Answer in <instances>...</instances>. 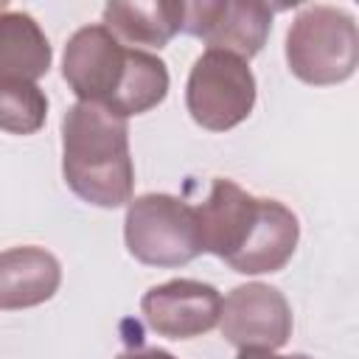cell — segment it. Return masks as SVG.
Returning a JSON list of instances; mask_svg holds the SVG:
<instances>
[{"label": "cell", "instance_id": "obj_1", "mask_svg": "<svg viewBox=\"0 0 359 359\" xmlns=\"http://www.w3.org/2000/svg\"><path fill=\"white\" fill-rule=\"evenodd\" d=\"M196 216L205 252H213L241 275L283 269L300 238L297 216L283 202L252 196L224 177L213 180Z\"/></svg>", "mask_w": 359, "mask_h": 359}, {"label": "cell", "instance_id": "obj_2", "mask_svg": "<svg viewBox=\"0 0 359 359\" xmlns=\"http://www.w3.org/2000/svg\"><path fill=\"white\" fill-rule=\"evenodd\" d=\"M62 76L79 101L98 104L118 118L143 115L168 93L165 62L123 45L104 25H84L67 39Z\"/></svg>", "mask_w": 359, "mask_h": 359}, {"label": "cell", "instance_id": "obj_3", "mask_svg": "<svg viewBox=\"0 0 359 359\" xmlns=\"http://www.w3.org/2000/svg\"><path fill=\"white\" fill-rule=\"evenodd\" d=\"M62 174L87 205L121 208L132 202L135 165L126 118L98 104H73L62 118Z\"/></svg>", "mask_w": 359, "mask_h": 359}, {"label": "cell", "instance_id": "obj_4", "mask_svg": "<svg viewBox=\"0 0 359 359\" xmlns=\"http://www.w3.org/2000/svg\"><path fill=\"white\" fill-rule=\"evenodd\" d=\"M289 70L314 87L339 84L359 65V31L353 17L337 6L303 8L286 31Z\"/></svg>", "mask_w": 359, "mask_h": 359}, {"label": "cell", "instance_id": "obj_5", "mask_svg": "<svg viewBox=\"0 0 359 359\" xmlns=\"http://www.w3.org/2000/svg\"><path fill=\"white\" fill-rule=\"evenodd\" d=\"M123 238L146 266H182L205 252L196 208L171 194H143L129 202Z\"/></svg>", "mask_w": 359, "mask_h": 359}, {"label": "cell", "instance_id": "obj_6", "mask_svg": "<svg viewBox=\"0 0 359 359\" xmlns=\"http://www.w3.org/2000/svg\"><path fill=\"white\" fill-rule=\"evenodd\" d=\"M185 107L208 132L238 126L255 107V76L250 65L224 50H205L188 73Z\"/></svg>", "mask_w": 359, "mask_h": 359}, {"label": "cell", "instance_id": "obj_7", "mask_svg": "<svg viewBox=\"0 0 359 359\" xmlns=\"http://www.w3.org/2000/svg\"><path fill=\"white\" fill-rule=\"evenodd\" d=\"M182 31L202 39L208 50L252 59L272 31V8L261 0H202L185 3Z\"/></svg>", "mask_w": 359, "mask_h": 359}, {"label": "cell", "instance_id": "obj_8", "mask_svg": "<svg viewBox=\"0 0 359 359\" xmlns=\"http://www.w3.org/2000/svg\"><path fill=\"white\" fill-rule=\"evenodd\" d=\"M292 306L280 289L269 283H244L222 297L219 328L236 348L278 351L292 337Z\"/></svg>", "mask_w": 359, "mask_h": 359}, {"label": "cell", "instance_id": "obj_9", "mask_svg": "<svg viewBox=\"0 0 359 359\" xmlns=\"http://www.w3.org/2000/svg\"><path fill=\"white\" fill-rule=\"evenodd\" d=\"M143 320L151 331L168 339H194L219 325L222 294L216 286L177 278L151 286L140 300Z\"/></svg>", "mask_w": 359, "mask_h": 359}, {"label": "cell", "instance_id": "obj_10", "mask_svg": "<svg viewBox=\"0 0 359 359\" xmlns=\"http://www.w3.org/2000/svg\"><path fill=\"white\" fill-rule=\"evenodd\" d=\"M62 266L53 252L25 244L0 252V309H31L56 294Z\"/></svg>", "mask_w": 359, "mask_h": 359}, {"label": "cell", "instance_id": "obj_11", "mask_svg": "<svg viewBox=\"0 0 359 359\" xmlns=\"http://www.w3.org/2000/svg\"><path fill=\"white\" fill-rule=\"evenodd\" d=\"M185 3L151 0V3H107L104 28L123 45L165 48L182 31Z\"/></svg>", "mask_w": 359, "mask_h": 359}, {"label": "cell", "instance_id": "obj_12", "mask_svg": "<svg viewBox=\"0 0 359 359\" xmlns=\"http://www.w3.org/2000/svg\"><path fill=\"white\" fill-rule=\"evenodd\" d=\"M50 42L25 11H0V76L36 81L50 70Z\"/></svg>", "mask_w": 359, "mask_h": 359}, {"label": "cell", "instance_id": "obj_13", "mask_svg": "<svg viewBox=\"0 0 359 359\" xmlns=\"http://www.w3.org/2000/svg\"><path fill=\"white\" fill-rule=\"evenodd\" d=\"M48 115V98L34 81L0 76V129L8 135H34Z\"/></svg>", "mask_w": 359, "mask_h": 359}, {"label": "cell", "instance_id": "obj_14", "mask_svg": "<svg viewBox=\"0 0 359 359\" xmlns=\"http://www.w3.org/2000/svg\"><path fill=\"white\" fill-rule=\"evenodd\" d=\"M115 359H177V356L163 351V348H137V351H126Z\"/></svg>", "mask_w": 359, "mask_h": 359}, {"label": "cell", "instance_id": "obj_15", "mask_svg": "<svg viewBox=\"0 0 359 359\" xmlns=\"http://www.w3.org/2000/svg\"><path fill=\"white\" fill-rule=\"evenodd\" d=\"M236 359H292V356H280L269 348H238Z\"/></svg>", "mask_w": 359, "mask_h": 359}]
</instances>
